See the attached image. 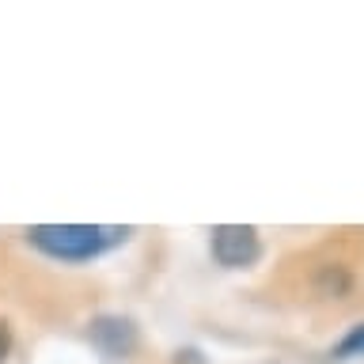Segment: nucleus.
Masks as SVG:
<instances>
[{
	"instance_id": "f257e3e1",
	"label": "nucleus",
	"mask_w": 364,
	"mask_h": 364,
	"mask_svg": "<svg viewBox=\"0 0 364 364\" xmlns=\"http://www.w3.org/2000/svg\"><path fill=\"white\" fill-rule=\"evenodd\" d=\"M133 235V228L118 224H34L27 228L31 247L57 262H91L107 250L122 247Z\"/></svg>"
},
{
	"instance_id": "f03ea898",
	"label": "nucleus",
	"mask_w": 364,
	"mask_h": 364,
	"mask_svg": "<svg viewBox=\"0 0 364 364\" xmlns=\"http://www.w3.org/2000/svg\"><path fill=\"white\" fill-rule=\"evenodd\" d=\"M262 255V239L250 224H220L213 228V258L228 269L255 266Z\"/></svg>"
},
{
	"instance_id": "7ed1b4c3",
	"label": "nucleus",
	"mask_w": 364,
	"mask_h": 364,
	"mask_svg": "<svg viewBox=\"0 0 364 364\" xmlns=\"http://www.w3.org/2000/svg\"><path fill=\"white\" fill-rule=\"evenodd\" d=\"M87 338L95 341V346L107 353V357H129L136 349V326L129 318H118V315H102L91 323Z\"/></svg>"
},
{
	"instance_id": "20e7f679",
	"label": "nucleus",
	"mask_w": 364,
	"mask_h": 364,
	"mask_svg": "<svg viewBox=\"0 0 364 364\" xmlns=\"http://www.w3.org/2000/svg\"><path fill=\"white\" fill-rule=\"evenodd\" d=\"M334 357H338V360H346V357H364V323H360V326H353L349 334L338 341Z\"/></svg>"
},
{
	"instance_id": "39448f33",
	"label": "nucleus",
	"mask_w": 364,
	"mask_h": 364,
	"mask_svg": "<svg viewBox=\"0 0 364 364\" xmlns=\"http://www.w3.org/2000/svg\"><path fill=\"white\" fill-rule=\"evenodd\" d=\"M8 353H11V330L8 323H0V364L8 360Z\"/></svg>"
}]
</instances>
